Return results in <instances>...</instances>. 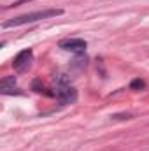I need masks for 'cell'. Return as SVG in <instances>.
Listing matches in <instances>:
<instances>
[{"label": "cell", "instance_id": "6da1fadb", "mask_svg": "<svg viewBox=\"0 0 149 151\" xmlns=\"http://www.w3.org/2000/svg\"><path fill=\"white\" fill-rule=\"evenodd\" d=\"M63 9H44V11H35V12H27L21 14L18 18H11L9 21H5L2 27L4 28H11V27H21V25H28V23H35L40 19H47V18H54V16H62Z\"/></svg>", "mask_w": 149, "mask_h": 151}, {"label": "cell", "instance_id": "7a4b0ae2", "mask_svg": "<svg viewBox=\"0 0 149 151\" xmlns=\"http://www.w3.org/2000/svg\"><path fill=\"white\" fill-rule=\"evenodd\" d=\"M60 100V104H74L75 99H77V93L75 90L67 83L65 77H60L58 81V86H56V93H54Z\"/></svg>", "mask_w": 149, "mask_h": 151}, {"label": "cell", "instance_id": "3957f363", "mask_svg": "<svg viewBox=\"0 0 149 151\" xmlns=\"http://www.w3.org/2000/svg\"><path fill=\"white\" fill-rule=\"evenodd\" d=\"M32 60H34V51L28 47V49H23L16 55V58L12 60V67L16 72H25L27 69H30L32 65Z\"/></svg>", "mask_w": 149, "mask_h": 151}, {"label": "cell", "instance_id": "277c9868", "mask_svg": "<svg viewBox=\"0 0 149 151\" xmlns=\"http://www.w3.org/2000/svg\"><path fill=\"white\" fill-rule=\"evenodd\" d=\"M58 46H60L62 49H65V51H72V53H82V51L86 49L88 42H86L84 39H65V40H62Z\"/></svg>", "mask_w": 149, "mask_h": 151}, {"label": "cell", "instance_id": "5b68a950", "mask_svg": "<svg viewBox=\"0 0 149 151\" xmlns=\"http://www.w3.org/2000/svg\"><path fill=\"white\" fill-rule=\"evenodd\" d=\"M14 84H16V79H14V76L4 77V79L0 81V91H2L4 95H7L11 90H14Z\"/></svg>", "mask_w": 149, "mask_h": 151}, {"label": "cell", "instance_id": "8992f818", "mask_svg": "<svg viewBox=\"0 0 149 151\" xmlns=\"http://www.w3.org/2000/svg\"><path fill=\"white\" fill-rule=\"evenodd\" d=\"M130 90H133V91H142V90H146V81L140 79V77L133 79V81L130 83Z\"/></svg>", "mask_w": 149, "mask_h": 151}, {"label": "cell", "instance_id": "52a82bcc", "mask_svg": "<svg viewBox=\"0 0 149 151\" xmlns=\"http://www.w3.org/2000/svg\"><path fill=\"white\" fill-rule=\"evenodd\" d=\"M27 2H32V0H16V2H12L11 5H7L5 9H9V7H18V5H21V4H27Z\"/></svg>", "mask_w": 149, "mask_h": 151}, {"label": "cell", "instance_id": "ba28073f", "mask_svg": "<svg viewBox=\"0 0 149 151\" xmlns=\"http://www.w3.org/2000/svg\"><path fill=\"white\" fill-rule=\"evenodd\" d=\"M112 118H114V119H125V118L128 119V118H132V114H114Z\"/></svg>", "mask_w": 149, "mask_h": 151}]
</instances>
